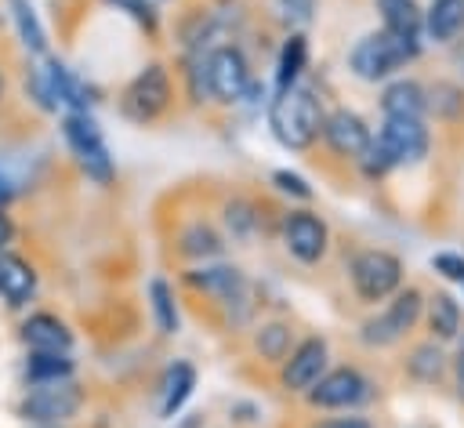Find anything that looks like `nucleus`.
<instances>
[{
  "label": "nucleus",
  "mask_w": 464,
  "mask_h": 428,
  "mask_svg": "<svg viewBox=\"0 0 464 428\" xmlns=\"http://www.w3.org/2000/svg\"><path fill=\"white\" fill-rule=\"evenodd\" d=\"M323 116L326 112L319 109V98L304 83L268 98V127L283 149H294V152L312 149L323 138Z\"/></svg>",
  "instance_id": "1"
},
{
  "label": "nucleus",
  "mask_w": 464,
  "mask_h": 428,
  "mask_svg": "<svg viewBox=\"0 0 464 428\" xmlns=\"http://www.w3.org/2000/svg\"><path fill=\"white\" fill-rule=\"evenodd\" d=\"M420 54V44L402 40L388 29H373L366 36L355 40V47L348 51V69L355 80L362 83H388L392 76H399V69H406L413 58Z\"/></svg>",
  "instance_id": "2"
},
{
  "label": "nucleus",
  "mask_w": 464,
  "mask_h": 428,
  "mask_svg": "<svg viewBox=\"0 0 464 428\" xmlns=\"http://www.w3.org/2000/svg\"><path fill=\"white\" fill-rule=\"evenodd\" d=\"M170 105H174V80L160 62H149L145 69H138L120 91V116L141 127L163 120Z\"/></svg>",
  "instance_id": "3"
},
{
  "label": "nucleus",
  "mask_w": 464,
  "mask_h": 428,
  "mask_svg": "<svg viewBox=\"0 0 464 428\" xmlns=\"http://www.w3.org/2000/svg\"><path fill=\"white\" fill-rule=\"evenodd\" d=\"M402 258L384 247H362L348 261V283L362 305H384L402 287Z\"/></svg>",
  "instance_id": "4"
},
{
  "label": "nucleus",
  "mask_w": 464,
  "mask_h": 428,
  "mask_svg": "<svg viewBox=\"0 0 464 428\" xmlns=\"http://www.w3.org/2000/svg\"><path fill=\"white\" fill-rule=\"evenodd\" d=\"M420 316H424V290L420 287H399L384 301V308L359 326V341L366 348H392V345L406 341V334L420 323Z\"/></svg>",
  "instance_id": "5"
},
{
  "label": "nucleus",
  "mask_w": 464,
  "mask_h": 428,
  "mask_svg": "<svg viewBox=\"0 0 464 428\" xmlns=\"http://www.w3.org/2000/svg\"><path fill=\"white\" fill-rule=\"evenodd\" d=\"M62 138L69 145V152L76 156L80 170L94 181V185H109L116 178V163L112 152L105 145V134L98 127V120L91 112H65L62 116Z\"/></svg>",
  "instance_id": "6"
},
{
  "label": "nucleus",
  "mask_w": 464,
  "mask_h": 428,
  "mask_svg": "<svg viewBox=\"0 0 464 428\" xmlns=\"http://www.w3.org/2000/svg\"><path fill=\"white\" fill-rule=\"evenodd\" d=\"M203 73H207V91L218 105H239L254 87V73L239 44H218L203 51Z\"/></svg>",
  "instance_id": "7"
},
{
  "label": "nucleus",
  "mask_w": 464,
  "mask_h": 428,
  "mask_svg": "<svg viewBox=\"0 0 464 428\" xmlns=\"http://www.w3.org/2000/svg\"><path fill=\"white\" fill-rule=\"evenodd\" d=\"M83 406V392L76 381H54V384H29L18 399V417L36 428H62L72 421Z\"/></svg>",
  "instance_id": "8"
},
{
  "label": "nucleus",
  "mask_w": 464,
  "mask_h": 428,
  "mask_svg": "<svg viewBox=\"0 0 464 428\" xmlns=\"http://www.w3.org/2000/svg\"><path fill=\"white\" fill-rule=\"evenodd\" d=\"M373 395H377L373 392V381L359 366H334V370H326L304 392L308 406H315V410H359Z\"/></svg>",
  "instance_id": "9"
},
{
  "label": "nucleus",
  "mask_w": 464,
  "mask_h": 428,
  "mask_svg": "<svg viewBox=\"0 0 464 428\" xmlns=\"http://www.w3.org/2000/svg\"><path fill=\"white\" fill-rule=\"evenodd\" d=\"M283 247L301 265H319L330 250V229L315 210H290L283 218Z\"/></svg>",
  "instance_id": "10"
},
{
  "label": "nucleus",
  "mask_w": 464,
  "mask_h": 428,
  "mask_svg": "<svg viewBox=\"0 0 464 428\" xmlns=\"http://www.w3.org/2000/svg\"><path fill=\"white\" fill-rule=\"evenodd\" d=\"M326 359H330V345H326V337L312 334V337L297 341L294 352L279 363V384H283L286 392L304 395V392L326 374Z\"/></svg>",
  "instance_id": "11"
},
{
  "label": "nucleus",
  "mask_w": 464,
  "mask_h": 428,
  "mask_svg": "<svg viewBox=\"0 0 464 428\" xmlns=\"http://www.w3.org/2000/svg\"><path fill=\"white\" fill-rule=\"evenodd\" d=\"M323 141H326V149H330L334 156H344V160L355 163V160L370 149L373 131H370V123H366L359 112H352V109H334V112L323 116Z\"/></svg>",
  "instance_id": "12"
},
{
  "label": "nucleus",
  "mask_w": 464,
  "mask_h": 428,
  "mask_svg": "<svg viewBox=\"0 0 464 428\" xmlns=\"http://www.w3.org/2000/svg\"><path fill=\"white\" fill-rule=\"evenodd\" d=\"M377 141L384 145V152L392 156L395 167L406 163H420L431 149V131L424 120H384L377 131Z\"/></svg>",
  "instance_id": "13"
},
{
  "label": "nucleus",
  "mask_w": 464,
  "mask_h": 428,
  "mask_svg": "<svg viewBox=\"0 0 464 428\" xmlns=\"http://www.w3.org/2000/svg\"><path fill=\"white\" fill-rule=\"evenodd\" d=\"M185 283L192 290H203L207 297L221 301V305H243L246 294H250V283L246 276L236 268V265H199V268H188L185 272Z\"/></svg>",
  "instance_id": "14"
},
{
  "label": "nucleus",
  "mask_w": 464,
  "mask_h": 428,
  "mask_svg": "<svg viewBox=\"0 0 464 428\" xmlns=\"http://www.w3.org/2000/svg\"><path fill=\"white\" fill-rule=\"evenodd\" d=\"M18 341L29 352H72V330L54 312H29L18 326Z\"/></svg>",
  "instance_id": "15"
},
{
  "label": "nucleus",
  "mask_w": 464,
  "mask_h": 428,
  "mask_svg": "<svg viewBox=\"0 0 464 428\" xmlns=\"http://www.w3.org/2000/svg\"><path fill=\"white\" fill-rule=\"evenodd\" d=\"M384 120H424L428 116V87L413 76H392L381 91Z\"/></svg>",
  "instance_id": "16"
},
{
  "label": "nucleus",
  "mask_w": 464,
  "mask_h": 428,
  "mask_svg": "<svg viewBox=\"0 0 464 428\" xmlns=\"http://www.w3.org/2000/svg\"><path fill=\"white\" fill-rule=\"evenodd\" d=\"M36 268L14 254V250H0V301L7 308H25L36 297Z\"/></svg>",
  "instance_id": "17"
},
{
  "label": "nucleus",
  "mask_w": 464,
  "mask_h": 428,
  "mask_svg": "<svg viewBox=\"0 0 464 428\" xmlns=\"http://www.w3.org/2000/svg\"><path fill=\"white\" fill-rule=\"evenodd\" d=\"M424 323H428V337L439 345H450L460 337L464 330V312L460 301L450 290H435L424 297Z\"/></svg>",
  "instance_id": "18"
},
{
  "label": "nucleus",
  "mask_w": 464,
  "mask_h": 428,
  "mask_svg": "<svg viewBox=\"0 0 464 428\" xmlns=\"http://www.w3.org/2000/svg\"><path fill=\"white\" fill-rule=\"evenodd\" d=\"M44 76H47V87H51V98L54 105H65L69 112H87L91 109V87L58 58H47L44 65Z\"/></svg>",
  "instance_id": "19"
},
{
  "label": "nucleus",
  "mask_w": 464,
  "mask_h": 428,
  "mask_svg": "<svg viewBox=\"0 0 464 428\" xmlns=\"http://www.w3.org/2000/svg\"><path fill=\"white\" fill-rule=\"evenodd\" d=\"M192 392H196V366L188 359H174L160 381V417L174 421L181 406L192 399Z\"/></svg>",
  "instance_id": "20"
},
{
  "label": "nucleus",
  "mask_w": 464,
  "mask_h": 428,
  "mask_svg": "<svg viewBox=\"0 0 464 428\" xmlns=\"http://www.w3.org/2000/svg\"><path fill=\"white\" fill-rule=\"evenodd\" d=\"M373 4L381 11V29L420 44V36H424V7L417 0H373Z\"/></svg>",
  "instance_id": "21"
},
{
  "label": "nucleus",
  "mask_w": 464,
  "mask_h": 428,
  "mask_svg": "<svg viewBox=\"0 0 464 428\" xmlns=\"http://www.w3.org/2000/svg\"><path fill=\"white\" fill-rule=\"evenodd\" d=\"M464 33V0H428L424 36L431 44H453Z\"/></svg>",
  "instance_id": "22"
},
{
  "label": "nucleus",
  "mask_w": 464,
  "mask_h": 428,
  "mask_svg": "<svg viewBox=\"0 0 464 428\" xmlns=\"http://www.w3.org/2000/svg\"><path fill=\"white\" fill-rule=\"evenodd\" d=\"M402 366H406V377L417 381V384H439V381L450 374V359H446L442 345L431 341V337L420 341V345H413Z\"/></svg>",
  "instance_id": "23"
},
{
  "label": "nucleus",
  "mask_w": 464,
  "mask_h": 428,
  "mask_svg": "<svg viewBox=\"0 0 464 428\" xmlns=\"http://www.w3.org/2000/svg\"><path fill=\"white\" fill-rule=\"evenodd\" d=\"M304 65H308V40H304V33H290L279 47V58H276V91L272 94L297 87Z\"/></svg>",
  "instance_id": "24"
},
{
  "label": "nucleus",
  "mask_w": 464,
  "mask_h": 428,
  "mask_svg": "<svg viewBox=\"0 0 464 428\" xmlns=\"http://www.w3.org/2000/svg\"><path fill=\"white\" fill-rule=\"evenodd\" d=\"M22 374L25 384H54V381H72L76 363L69 352H29Z\"/></svg>",
  "instance_id": "25"
},
{
  "label": "nucleus",
  "mask_w": 464,
  "mask_h": 428,
  "mask_svg": "<svg viewBox=\"0 0 464 428\" xmlns=\"http://www.w3.org/2000/svg\"><path fill=\"white\" fill-rule=\"evenodd\" d=\"M294 326L290 323H283V319H268V323H261L257 330H254V352L265 359V363H272V366H279L290 352H294Z\"/></svg>",
  "instance_id": "26"
},
{
  "label": "nucleus",
  "mask_w": 464,
  "mask_h": 428,
  "mask_svg": "<svg viewBox=\"0 0 464 428\" xmlns=\"http://www.w3.org/2000/svg\"><path fill=\"white\" fill-rule=\"evenodd\" d=\"M7 11H11V22H14V33H18L22 47L29 54H47V29H44L36 7L29 0H7Z\"/></svg>",
  "instance_id": "27"
},
{
  "label": "nucleus",
  "mask_w": 464,
  "mask_h": 428,
  "mask_svg": "<svg viewBox=\"0 0 464 428\" xmlns=\"http://www.w3.org/2000/svg\"><path fill=\"white\" fill-rule=\"evenodd\" d=\"M225 250V239L207 225V221H192L178 232V254L196 258V261H210Z\"/></svg>",
  "instance_id": "28"
},
{
  "label": "nucleus",
  "mask_w": 464,
  "mask_h": 428,
  "mask_svg": "<svg viewBox=\"0 0 464 428\" xmlns=\"http://www.w3.org/2000/svg\"><path fill=\"white\" fill-rule=\"evenodd\" d=\"M149 308H152L156 330H160L163 337L178 334V326H181V316H178V297H174V287H170L163 276L149 279Z\"/></svg>",
  "instance_id": "29"
},
{
  "label": "nucleus",
  "mask_w": 464,
  "mask_h": 428,
  "mask_svg": "<svg viewBox=\"0 0 464 428\" xmlns=\"http://www.w3.org/2000/svg\"><path fill=\"white\" fill-rule=\"evenodd\" d=\"M428 112H435V120L442 123L464 120V87L450 80H439L435 87H428Z\"/></svg>",
  "instance_id": "30"
},
{
  "label": "nucleus",
  "mask_w": 464,
  "mask_h": 428,
  "mask_svg": "<svg viewBox=\"0 0 464 428\" xmlns=\"http://www.w3.org/2000/svg\"><path fill=\"white\" fill-rule=\"evenodd\" d=\"M102 4H109V7H116V11H123L130 22H138L149 36H156V29H160V15H156V7H152V0H102Z\"/></svg>",
  "instance_id": "31"
},
{
  "label": "nucleus",
  "mask_w": 464,
  "mask_h": 428,
  "mask_svg": "<svg viewBox=\"0 0 464 428\" xmlns=\"http://www.w3.org/2000/svg\"><path fill=\"white\" fill-rule=\"evenodd\" d=\"M359 163V170H362V178H370V181H377V178H384L388 170H395V163H392V156L384 152V145L377 141V134H373V141H370V149L355 160Z\"/></svg>",
  "instance_id": "32"
},
{
  "label": "nucleus",
  "mask_w": 464,
  "mask_h": 428,
  "mask_svg": "<svg viewBox=\"0 0 464 428\" xmlns=\"http://www.w3.org/2000/svg\"><path fill=\"white\" fill-rule=\"evenodd\" d=\"M225 221H228L232 236H250L254 225H257V214H254V207H250L246 199H232V203L225 207Z\"/></svg>",
  "instance_id": "33"
},
{
  "label": "nucleus",
  "mask_w": 464,
  "mask_h": 428,
  "mask_svg": "<svg viewBox=\"0 0 464 428\" xmlns=\"http://www.w3.org/2000/svg\"><path fill=\"white\" fill-rule=\"evenodd\" d=\"M431 268H435L442 279L464 287V254H457V250H439V254H431Z\"/></svg>",
  "instance_id": "34"
},
{
  "label": "nucleus",
  "mask_w": 464,
  "mask_h": 428,
  "mask_svg": "<svg viewBox=\"0 0 464 428\" xmlns=\"http://www.w3.org/2000/svg\"><path fill=\"white\" fill-rule=\"evenodd\" d=\"M272 185L279 192H286L290 199H312V185L297 170H272Z\"/></svg>",
  "instance_id": "35"
},
{
  "label": "nucleus",
  "mask_w": 464,
  "mask_h": 428,
  "mask_svg": "<svg viewBox=\"0 0 464 428\" xmlns=\"http://www.w3.org/2000/svg\"><path fill=\"white\" fill-rule=\"evenodd\" d=\"M315 4H319V0H276L279 15H283L286 22H294V25H304V22H312V15H315Z\"/></svg>",
  "instance_id": "36"
},
{
  "label": "nucleus",
  "mask_w": 464,
  "mask_h": 428,
  "mask_svg": "<svg viewBox=\"0 0 464 428\" xmlns=\"http://www.w3.org/2000/svg\"><path fill=\"white\" fill-rule=\"evenodd\" d=\"M453 345H457V348H453V359H450V374H453L457 392L464 395V330H460V337H457Z\"/></svg>",
  "instance_id": "37"
},
{
  "label": "nucleus",
  "mask_w": 464,
  "mask_h": 428,
  "mask_svg": "<svg viewBox=\"0 0 464 428\" xmlns=\"http://www.w3.org/2000/svg\"><path fill=\"white\" fill-rule=\"evenodd\" d=\"M312 428H373L366 417H359V413H352V417H326V421H319V424H312Z\"/></svg>",
  "instance_id": "38"
},
{
  "label": "nucleus",
  "mask_w": 464,
  "mask_h": 428,
  "mask_svg": "<svg viewBox=\"0 0 464 428\" xmlns=\"http://www.w3.org/2000/svg\"><path fill=\"white\" fill-rule=\"evenodd\" d=\"M11 239H14V221H11V214L0 207V250H7Z\"/></svg>",
  "instance_id": "39"
},
{
  "label": "nucleus",
  "mask_w": 464,
  "mask_h": 428,
  "mask_svg": "<svg viewBox=\"0 0 464 428\" xmlns=\"http://www.w3.org/2000/svg\"><path fill=\"white\" fill-rule=\"evenodd\" d=\"M178 428H203V413H185Z\"/></svg>",
  "instance_id": "40"
},
{
  "label": "nucleus",
  "mask_w": 464,
  "mask_h": 428,
  "mask_svg": "<svg viewBox=\"0 0 464 428\" xmlns=\"http://www.w3.org/2000/svg\"><path fill=\"white\" fill-rule=\"evenodd\" d=\"M413 428H435V424H413Z\"/></svg>",
  "instance_id": "41"
},
{
  "label": "nucleus",
  "mask_w": 464,
  "mask_h": 428,
  "mask_svg": "<svg viewBox=\"0 0 464 428\" xmlns=\"http://www.w3.org/2000/svg\"><path fill=\"white\" fill-rule=\"evenodd\" d=\"M0 94H4V73H0Z\"/></svg>",
  "instance_id": "42"
},
{
  "label": "nucleus",
  "mask_w": 464,
  "mask_h": 428,
  "mask_svg": "<svg viewBox=\"0 0 464 428\" xmlns=\"http://www.w3.org/2000/svg\"><path fill=\"white\" fill-rule=\"evenodd\" d=\"M152 4H163V0H152Z\"/></svg>",
  "instance_id": "43"
},
{
  "label": "nucleus",
  "mask_w": 464,
  "mask_h": 428,
  "mask_svg": "<svg viewBox=\"0 0 464 428\" xmlns=\"http://www.w3.org/2000/svg\"><path fill=\"white\" fill-rule=\"evenodd\" d=\"M0 185H4V181H0ZM0 196H4V189H0Z\"/></svg>",
  "instance_id": "44"
}]
</instances>
